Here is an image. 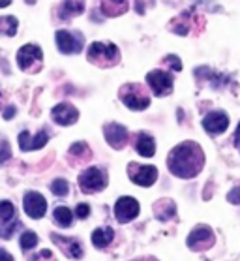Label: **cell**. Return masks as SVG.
<instances>
[{
  "mask_svg": "<svg viewBox=\"0 0 240 261\" xmlns=\"http://www.w3.org/2000/svg\"><path fill=\"white\" fill-rule=\"evenodd\" d=\"M167 167L178 178H195L205 167V152L199 143L184 141L169 152Z\"/></svg>",
  "mask_w": 240,
  "mask_h": 261,
  "instance_id": "obj_1",
  "label": "cell"
},
{
  "mask_svg": "<svg viewBox=\"0 0 240 261\" xmlns=\"http://www.w3.org/2000/svg\"><path fill=\"white\" fill-rule=\"evenodd\" d=\"M88 60L96 64L98 68H113L120 62V51L115 43L111 42H94L88 47Z\"/></svg>",
  "mask_w": 240,
  "mask_h": 261,
  "instance_id": "obj_2",
  "label": "cell"
},
{
  "mask_svg": "<svg viewBox=\"0 0 240 261\" xmlns=\"http://www.w3.org/2000/svg\"><path fill=\"white\" fill-rule=\"evenodd\" d=\"M118 96L122 103L128 109H134V111H143L150 106V98H148V92L145 90V87L141 83H128L120 87L118 90Z\"/></svg>",
  "mask_w": 240,
  "mask_h": 261,
  "instance_id": "obj_3",
  "label": "cell"
},
{
  "mask_svg": "<svg viewBox=\"0 0 240 261\" xmlns=\"http://www.w3.org/2000/svg\"><path fill=\"white\" fill-rule=\"evenodd\" d=\"M79 186L85 194L101 192L107 186V173L101 167H90L79 175Z\"/></svg>",
  "mask_w": 240,
  "mask_h": 261,
  "instance_id": "obj_4",
  "label": "cell"
},
{
  "mask_svg": "<svg viewBox=\"0 0 240 261\" xmlns=\"http://www.w3.org/2000/svg\"><path fill=\"white\" fill-rule=\"evenodd\" d=\"M55 42L60 53L64 55H75L81 53L83 45H85V38L81 32H70V30H57L55 34Z\"/></svg>",
  "mask_w": 240,
  "mask_h": 261,
  "instance_id": "obj_5",
  "label": "cell"
},
{
  "mask_svg": "<svg viewBox=\"0 0 240 261\" xmlns=\"http://www.w3.org/2000/svg\"><path fill=\"white\" fill-rule=\"evenodd\" d=\"M214 243H216V235L212 231V227L205 226V224L195 226L194 229H192V233L188 235V246L192 250H195V252L212 248Z\"/></svg>",
  "mask_w": 240,
  "mask_h": 261,
  "instance_id": "obj_6",
  "label": "cell"
},
{
  "mask_svg": "<svg viewBox=\"0 0 240 261\" xmlns=\"http://www.w3.org/2000/svg\"><path fill=\"white\" fill-rule=\"evenodd\" d=\"M41 59H43V53H41V49L38 47V45H34V43L23 45L17 53L19 68L24 71H30V73H34V71L40 70Z\"/></svg>",
  "mask_w": 240,
  "mask_h": 261,
  "instance_id": "obj_7",
  "label": "cell"
},
{
  "mask_svg": "<svg viewBox=\"0 0 240 261\" xmlns=\"http://www.w3.org/2000/svg\"><path fill=\"white\" fill-rule=\"evenodd\" d=\"M147 83L156 96H169L173 92V75L165 70H152L147 73Z\"/></svg>",
  "mask_w": 240,
  "mask_h": 261,
  "instance_id": "obj_8",
  "label": "cell"
},
{
  "mask_svg": "<svg viewBox=\"0 0 240 261\" xmlns=\"http://www.w3.org/2000/svg\"><path fill=\"white\" fill-rule=\"evenodd\" d=\"M128 175L131 178V182H135L137 186H143V188H148L158 180V167L141 166V164L131 162L128 166Z\"/></svg>",
  "mask_w": 240,
  "mask_h": 261,
  "instance_id": "obj_9",
  "label": "cell"
},
{
  "mask_svg": "<svg viewBox=\"0 0 240 261\" xmlns=\"http://www.w3.org/2000/svg\"><path fill=\"white\" fill-rule=\"evenodd\" d=\"M141 207L135 197L122 196L118 197V201L115 203V216L120 224H126V222H131L134 218H137Z\"/></svg>",
  "mask_w": 240,
  "mask_h": 261,
  "instance_id": "obj_10",
  "label": "cell"
},
{
  "mask_svg": "<svg viewBox=\"0 0 240 261\" xmlns=\"http://www.w3.org/2000/svg\"><path fill=\"white\" fill-rule=\"evenodd\" d=\"M23 205H24V213L29 214L32 220L43 218V214H45V211H47L45 197L41 196L40 192H26L23 199Z\"/></svg>",
  "mask_w": 240,
  "mask_h": 261,
  "instance_id": "obj_11",
  "label": "cell"
},
{
  "mask_svg": "<svg viewBox=\"0 0 240 261\" xmlns=\"http://www.w3.org/2000/svg\"><path fill=\"white\" fill-rule=\"evenodd\" d=\"M103 136H105V141L111 145L113 148H117V150H120V148L128 143V128L122 124H118V122H107L105 126H103Z\"/></svg>",
  "mask_w": 240,
  "mask_h": 261,
  "instance_id": "obj_12",
  "label": "cell"
},
{
  "mask_svg": "<svg viewBox=\"0 0 240 261\" xmlns=\"http://www.w3.org/2000/svg\"><path fill=\"white\" fill-rule=\"evenodd\" d=\"M51 241H53L62 254L71 257V259H81L83 257V244L73 237H62V235H57V233H51Z\"/></svg>",
  "mask_w": 240,
  "mask_h": 261,
  "instance_id": "obj_13",
  "label": "cell"
},
{
  "mask_svg": "<svg viewBox=\"0 0 240 261\" xmlns=\"http://www.w3.org/2000/svg\"><path fill=\"white\" fill-rule=\"evenodd\" d=\"M49 141V132L40 130L34 137H30L29 130H23L19 134V147L23 152H30V150H38V148H43Z\"/></svg>",
  "mask_w": 240,
  "mask_h": 261,
  "instance_id": "obj_14",
  "label": "cell"
},
{
  "mask_svg": "<svg viewBox=\"0 0 240 261\" xmlns=\"http://www.w3.org/2000/svg\"><path fill=\"white\" fill-rule=\"evenodd\" d=\"M51 117L57 124L60 126H70V124H75L77 119H79V111H77L75 107L68 103V101H62L59 106L53 107V111H51Z\"/></svg>",
  "mask_w": 240,
  "mask_h": 261,
  "instance_id": "obj_15",
  "label": "cell"
},
{
  "mask_svg": "<svg viewBox=\"0 0 240 261\" xmlns=\"http://www.w3.org/2000/svg\"><path fill=\"white\" fill-rule=\"evenodd\" d=\"M203 128L210 136H220L229 128V117L223 111H212L203 119Z\"/></svg>",
  "mask_w": 240,
  "mask_h": 261,
  "instance_id": "obj_16",
  "label": "cell"
},
{
  "mask_svg": "<svg viewBox=\"0 0 240 261\" xmlns=\"http://www.w3.org/2000/svg\"><path fill=\"white\" fill-rule=\"evenodd\" d=\"M135 150H137V154H141L143 158H152V156L156 154V141H154V137L145 134V132L137 134Z\"/></svg>",
  "mask_w": 240,
  "mask_h": 261,
  "instance_id": "obj_17",
  "label": "cell"
},
{
  "mask_svg": "<svg viewBox=\"0 0 240 261\" xmlns=\"http://www.w3.org/2000/svg\"><path fill=\"white\" fill-rule=\"evenodd\" d=\"M154 213L158 216V220L162 222H167L176 214V205L173 199H159V201L154 203Z\"/></svg>",
  "mask_w": 240,
  "mask_h": 261,
  "instance_id": "obj_18",
  "label": "cell"
},
{
  "mask_svg": "<svg viewBox=\"0 0 240 261\" xmlns=\"http://www.w3.org/2000/svg\"><path fill=\"white\" fill-rule=\"evenodd\" d=\"M115 239V231L111 227H98L92 233V244L96 248H107Z\"/></svg>",
  "mask_w": 240,
  "mask_h": 261,
  "instance_id": "obj_19",
  "label": "cell"
},
{
  "mask_svg": "<svg viewBox=\"0 0 240 261\" xmlns=\"http://www.w3.org/2000/svg\"><path fill=\"white\" fill-rule=\"evenodd\" d=\"M100 6L101 12L105 13L107 17H117V15H120V13L128 10V2H107V0H103Z\"/></svg>",
  "mask_w": 240,
  "mask_h": 261,
  "instance_id": "obj_20",
  "label": "cell"
},
{
  "mask_svg": "<svg viewBox=\"0 0 240 261\" xmlns=\"http://www.w3.org/2000/svg\"><path fill=\"white\" fill-rule=\"evenodd\" d=\"M53 218L57 222V226L60 227H70L73 224V214L68 207H57L53 211Z\"/></svg>",
  "mask_w": 240,
  "mask_h": 261,
  "instance_id": "obj_21",
  "label": "cell"
},
{
  "mask_svg": "<svg viewBox=\"0 0 240 261\" xmlns=\"http://www.w3.org/2000/svg\"><path fill=\"white\" fill-rule=\"evenodd\" d=\"M85 12V2H64L59 8V15L62 19L71 17V15H81Z\"/></svg>",
  "mask_w": 240,
  "mask_h": 261,
  "instance_id": "obj_22",
  "label": "cell"
},
{
  "mask_svg": "<svg viewBox=\"0 0 240 261\" xmlns=\"http://www.w3.org/2000/svg\"><path fill=\"white\" fill-rule=\"evenodd\" d=\"M17 27H19V23L13 15L0 17V36H8V38H12V36H15V32H17Z\"/></svg>",
  "mask_w": 240,
  "mask_h": 261,
  "instance_id": "obj_23",
  "label": "cell"
},
{
  "mask_svg": "<svg viewBox=\"0 0 240 261\" xmlns=\"http://www.w3.org/2000/svg\"><path fill=\"white\" fill-rule=\"evenodd\" d=\"M70 154L77 156V158L83 162H87L92 158V152H90V148H88L87 143H73V145L70 147Z\"/></svg>",
  "mask_w": 240,
  "mask_h": 261,
  "instance_id": "obj_24",
  "label": "cell"
},
{
  "mask_svg": "<svg viewBox=\"0 0 240 261\" xmlns=\"http://www.w3.org/2000/svg\"><path fill=\"white\" fill-rule=\"evenodd\" d=\"M13 214H15L13 203L2 199V201H0V226H2V224H8V222H12Z\"/></svg>",
  "mask_w": 240,
  "mask_h": 261,
  "instance_id": "obj_25",
  "label": "cell"
},
{
  "mask_svg": "<svg viewBox=\"0 0 240 261\" xmlns=\"http://www.w3.org/2000/svg\"><path fill=\"white\" fill-rule=\"evenodd\" d=\"M51 192L59 197L68 196V192H70V182H68L66 178H55L53 182H51Z\"/></svg>",
  "mask_w": 240,
  "mask_h": 261,
  "instance_id": "obj_26",
  "label": "cell"
},
{
  "mask_svg": "<svg viewBox=\"0 0 240 261\" xmlns=\"http://www.w3.org/2000/svg\"><path fill=\"white\" fill-rule=\"evenodd\" d=\"M21 248L23 250H32L38 244V235H36L34 231H24V233H21Z\"/></svg>",
  "mask_w": 240,
  "mask_h": 261,
  "instance_id": "obj_27",
  "label": "cell"
},
{
  "mask_svg": "<svg viewBox=\"0 0 240 261\" xmlns=\"http://www.w3.org/2000/svg\"><path fill=\"white\" fill-rule=\"evenodd\" d=\"M164 64H169L171 70H175V71H180L182 70L180 59H178V57H175V55H169V57H165V59H164Z\"/></svg>",
  "mask_w": 240,
  "mask_h": 261,
  "instance_id": "obj_28",
  "label": "cell"
},
{
  "mask_svg": "<svg viewBox=\"0 0 240 261\" xmlns=\"http://www.w3.org/2000/svg\"><path fill=\"white\" fill-rule=\"evenodd\" d=\"M75 216L81 220L88 218V216H90V205H88V203H79L75 207Z\"/></svg>",
  "mask_w": 240,
  "mask_h": 261,
  "instance_id": "obj_29",
  "label": "cell"
},
{
  "mask_svg": "<svg viewBox=\"0 0 240 261\" xmlns=\"http://www.w3.org/2000/svg\"><path fill=\"white\" fill-rule=\"evenodd\" d=\"M15 227H21V224H19L17 220H13V224L10 227H0V237L2 239H12V235H13V229Z\"/></svg>",
  "mask_w": 240,
  "mask_h": 261,
  "instance_id": "obj_30",
  "label": "cell"
},
{
  "mask_svg": "<svg viewBox=\"0 0 240 261\" xmlns=\"http://www.w3.org/2000/svg\"><path fill=\"white\" fill-rule=\"evenodd\" d=\"M227 201L229 203H234V205H240V186L233 188V190L227 194Z\"/></svg>",
  "mask_w": 240,
  "mask_h": 261,
  "instance_id": "obj_31",
  "label": "cell"
},
{
  "mask_svg": "<svg viewBox=\"0 0 240 261\" xmlns=\"http://www.w3.org/2000/svg\"><path fill=\"white\" fill-rule=\"evenodd\" d=\"M10 154H12V150H10V143L2 141V150H0V164H2V162H6V158H10Z\"/></svg>",
  "mask_w": 240,
  "mask_h": 261,
  "instance_id": "obj_32",
  "label": "cell"
},
{
  "mask_svg": "<svg viewBox=\"0 0 240 261\" xmlns=\"http://www.w3.org/2000/svg\"><path fill=\"white\" fill-rule=\"evenodd\" d=\"M233 143H234V147H236L240 150V122H238V126H236V130H234Z\"/></svg>",
  "mask_w": 240,
  "mask_h": 261,
  "instance_id": "obj_33",
  "label": "cell"
},
{
  "mask_svg": "<svg viewBox=\"0 0 240 261\" xmlns=\"http://www.w3.org/2000/svg\"><path fill=\"white\" fill-rule=\"evenodd\" d=\"M15 117V107L13 106H10V107H6V111H4V119H13Z\"/></svg>",
  "mask_w": 240,
  "mask_h": 261,
  "instance_id": "obj_34",
  "label": "cell"
},
{
  "mask_svg": "<svg viewBox=\"0 0 240 261\" xmlns=\"http://www.w3.org/2000/svg\"><path fill=\"white\" fill-rule=\"evenodd\" d=\"M0 261H13V255H12V254H8L6 250L0 248Z\"/></svg>",
  "mask_w": 240,
  "mask_h": 261,
  "instance_id": "obj_35",
  "label": "cell"
},
{
  "mask_svg": "<svg viewBox=\"0 0 240 261\" xmlns=\"http://www.w3.org/2000/svg\"><path fill=\"white\" fill-rule=\"evenodd\" d=\"M10 6V0H4V2H0V8H8Z\"/></svg>",
  "mask_w": 240,
  "mask_h": 261,
  "instance_id": "obj_36",
  "label": "cell"
},
{
  "mask_svg": "<svg viewBox=\"0 0 240 261\" xmlns=\"http://www.w3.org/2000/svg\"><path fill=\"white\" fill-rule=\"evenodd\" d=\"M135 261H158V259H154V257H141V259H135Z\"/></svg>",
  "mask_w": 240,
  "mask_h": 261,
  "instance_id": "obj_37",
  "label": "cell"
}]
</instances>
